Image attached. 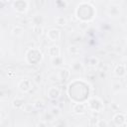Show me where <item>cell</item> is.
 Listing matches in <instances>:
<instances>
[{
  "instance_id": "3957f363",
  "label": "cell",
  "mask_w": 127,
  "mask_h": 127,
  "mask_svg": "<svg viewBox=\"0 0 127 127\" xmlns=\"http://www.w3.org/2000/svg\"><path fill=\"white\" fill-rule=\"evenodd\" d=\"M48 93H49V97L51 99H56L60 95V90L58 88H56V87H51L49 89V92Z\"/></svg>"
},
{
  "instance_id": "ffe728a7",
  "label": "cell",
  "mask_w": 127,
  "mask_h": 127,
  "mask_svg": "<svg viewBox=\"0 0 127 127\" xmlns=\"http://www.w3.org/2000/svg\"><path fill=\"white\" fill-rule=\"evenodd\" d=\"M39 126H46V123H39Z\"/></svg>"
},
{
  "instance_id": "5bb4252c",
  "label": "cell",
  "mask_w": 127,
  "mask_h": 127,
  "mask_svg": "<svg viewBox=\"0 0 127 127\" xmlns=\"http://www.w3.org/2000/svg\"><path fill=\"white\" fill-rule=\"evenodd\" d=\"M97 63H98V60H97L96 58H90L89 61H88L89 65H96Z\"/></svg>"
},
{
  "instance_id": "8992f818",
  "label": "cell",
  "mask_w": 127,
  "mask_h": 127,
  "mask_svg": "<svg viewBox=\"0 0 127 127\" xmlns=\"http://www.w3.org/2000/svg\"><path fill=\"white\" fill-rule=\"evenodd\" d=\"M114 121H115V123L117 125H123L125 123V117H124L123 114L118 113V114H116L114 116Z\"/></svg>"
},
{
  "instance_id": "8fae6325",
  "label": "cell",
  "mask_w": 127,
  "mask_h": 127,
  "mask_svg": "<svg viewBox=\"0 0 127 127\" xmlns=\"http://www.w3.org/2000/svg\"><path fill=\"white\" fill-rule=\"evenodd\" d=\"M56 23H57L58 25H60V26H64V25H66V20H65V18H64V17L59 16V17L56 18Z\"/></svg>"
},
{
  "instance_id": "6da1fadb",
  "label": "cell",
  "mask_w": 127,
  "mask_h": 127,
  "mask_svg": "<svg viewBox=\"0 0 127 127\" xmlns=\"http://www.w3.org/2000/svg\"><path fill=\"white\" fill-rule=\"evenodd\" d=\"M47 36L51 41H58L61 37V32L58 29H51L50 31H48Z\"/></svg>"
},
{
  "instance_id": "7a4b0ae2",
  "label": "cell",
  "mask_w": 127,
  "mask_h": 127,
  "mask_svg": "<svg viewBox=\"0 0 127 127\" xmlns=\"http://www.w3.org/2000/svg\"><path fill=\"white\" fill-rule=\"evenodd\" d=\"M18 87H19L20 90H22V91H28V90L31 88V82H30V80H28V79H23V80H21V81L19 82Z\"/></svg>"
},
{
  "instance_id": "ba28073f",
  "label": "cell",
  "mask_w": 127,
  "mask_h": 127,
  "mask_svg": "<svg viewBox=\"0 0 127 127\" xmlns=\"http://www.w3.org/2000/svg\"><path fill=\"white\" fill-rule=\"evenodd\" d=\"M115 73H116L118 76L124 75V74H125V66H124L123 64L117 65V67H116V69H115Z\"/></svg>"
},
{
  "instance_id": "9a60e30c",
  "label": "cell",
  "mask_w": 127,
  "mask_h": 127,
  "mask_svg": "<svg viewBox=\"0 0 127 127\" xmlns=\"http://www.w3.org/2000/svg\"><path fill=\"white\" fill-rule=\"evenodd\" d=\"M98 119L97 118H91V119H89V125H91V126H93V125H96L97 126V124H98Z\"/></svg>"
},
{
  "instance_id": "30bf717a",
  "label": "cell",
  "mask_w": 127,
  "mask_h": 127,
  "mask_svg": "<svg viewBox=\"0 0 127 127\" xmlns=\"http://www.w3.org/2000/svg\"><path fill=\"white\" fill-rule=\"evenodd\" d=\"M23 32H24V29L21 28V27H19V26L14 27L13 30H12V34H13L14 36H20V35L23 34Z\"/></svg>"
},
{
  "instance_id": "7c38bea8",
  "label": "cell",
  "mask_w": 127,
  "mask_h": 127,
  "mask_svg": "<svg viewBox=\"0 0 127 127\" xmlns=\"http://www.w3.org/2000/svg\"><path fill=\"white\" fill-rule=\"evenodd\" d=\"M33 31L37 35H42V33H43V27H41L40 25H35L33 27Z\"/></svg>"
},
{
  "instance_id": "52a82bcc",
  "label": "cell",
  "mask_w": 127,
  "mask_h": 127,
  "mask_svg": "<svg viewBox=\"0 0 127 127\" xmlns=\"http://www.w3.org/2000/svg\"><path fill=\"white\" fill-rule=\"evenodd\" d=\"M24 105V99L21 97H16L13 101V107L14 108H21Z\"/></svg>"
},
{
  "instance_id": "4fadbf2b",
  "label": "cell",
  "mask_w": 127,
  "mask_h": 127,
  "mask_svg": "<svg viewBox=\"0 0 127 127\" xmlns=\"http://www.w3.org/2000/svg\"><path fill=\"white\" fill-rule=\"evenodd\" d=\"M52 63H53V64H54V65L58 66V65H60V64H62V58H61L60 56H58V57H55V58L53 59Z\"/></svg>"
},
{
  "instance_id": "e0dca14e",
  "label": "cell",
  "mask_w": 127,
  "mask_h": 127,
  "mask_svg": "<svg viewBox=\"0 0 127 127\" xmlns=\"http://www.w3.org/2000/svg\"><path fill=\"white\" fill-rule=\"evenodd\" d=\"M59 114H60V109H59V108H55V107H54V108L52 109V115H53V116H55V115H59Z\"/></svg>"
},
{
  "instance_id": "9c48e42d",
  "label": "cell",
  "mask_w": 127,
  "mask_h": 127,
  "mask_svg": "<svg viewBox=\"0 0 127 127\" xmlns=\"http://www.w3.org/2000/svg\"><path fill=\"white\" fill-rule=\"evenodd\" d=\"M69 71L67 70V69H62L61 71H60V77H61V79H63V80H66L68 77H69Z\"/></svg>"
},
{
  "instance_id": "277c9868",
  "label": "cell",
  "mask_w": 127,
  "mask_h": 127,
  "mask_svg": "<svg viewBox=\"0 0 127 127\" xmlns=\"http://www.w3.org/2000/svg\"><path fill=\"white\" fill-rule=\"evenodd\" d=\"M48 53H49V55L52 56L53 58L58 57V56H60V48H59L58 46H53V47L49 48Z\"/></svg>"
},
{
  "instance_id": "44dd1931",
  "label": "cell",
  "mask_w": 127,
  "mask_h": 127,
  "mask_svg": "<svg viewBox=\"0 0 127 127\" xmlns=\"http://www.w3.org/2000/svg\"><path fill=\"white\" fill-rule=\"evenodd\" d=\"M126 65H127V62H126Z\"/></svg>"
},
{
  "instance_id": "5b68a950",
  "label": "cell",
  "mask_w": 127,
  "mask_h": 127,
  "mask_svg": "<svg viewBox=\"0 0 127 127\" xmlns=\"http://www.w3.org/2000/svg\"><path fill=\"white\" fill-rule=\"evenodd\" d=\"M73 111L77 114H82L85 112V105L82 103H77L73 106Z\"/></svg>"
},
{
  "instance_id": "ac0fdd59",
  "label": "cell",
  "mask_w": 127,
  "mask_h": 127,
  "mask_svg": "<svg viewBox=\"0 0 127 127\" xmlns=\"http://www.w3.org/2000/svg\"><path fill=\"white\" fill-rule=\"evenodd\" d=\"M35 81L37 82V83H39V82H41L42 81V76L40 75V74H38L36 77H35Z\"/></svg>"
},
{
  "instance_id": "2e32d148",
  "label": "cell",
  "mask_w": 127,
  "mask_h": 127,
  "mask_svg": "<svg viewBox=\"0 0 127 127\" xmlns=\"http://www.w3.org/2000/svg\"><path fill=\"white\" fill-rule=\"evenodd\" d=\"M78 52H79V51H78V48H77V47L72 46V47L69 48V53H70V54H77Z\"/></svg>"
},
{
  "instance_id": "d6986e66",
  "label": "cell",
  "mask_w": 127,
  "mask_h": 127,
  "mask_svg": "<svg viewBox=\"0 0 127 127\" xmlns=\"http://www.w3.org/2000/svg\"><path fill=\"white\" fill-rule=\"evenodd\" d=\"M102 125H103V126H106V125H107V123H106V122H102V121H101V122H98V124H97V126H102Z\"/></svg>"
}]
</instances>
